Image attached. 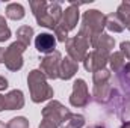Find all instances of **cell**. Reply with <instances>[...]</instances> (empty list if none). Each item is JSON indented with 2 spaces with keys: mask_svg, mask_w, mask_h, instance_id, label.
Instances as JSON below:
<instances>
[{
  "mask_svg": "<svg viewBox=\"0 0 130 128\" xmlns=\"http://www.w3.org/2000/svg\"><path fill=\"white\" fill-rule=\"evenodd\" d=\"M103 27H106V15H103L97 9H91L83 14L82 27L79 30V35L85 36L91 42L94 36L101 33Z\"/></svg>",
  "mask_w": 130,
  "mask_h": 128,
  "instance_id": "6da1fadb",
  "label": "cell"
},
{
  "mask_svg": "<svg viewBox=\"0 0 130 128\" xmlns=\"http://www.w3.org/2000/svg\"><path fill=\"white\" fill-rule=\"evenodd\" d=\"M27 84L30 89V96H32L33 102H42L53 96V89L47 84L45 75L39 69L30 71V74L27 77Z\"/></svg>",
  "mask_w": 130,
  "mask_h": 128,
  "instance_id": "7a4b0ae2",
  "label": "cell"
},
{
  "mask_svg": "<svg viewBox=\"0 0 130 128\" xmlns=\"http://www.w3.org/2000/svg\"><path fill=\"white\" fill-rule=\"evenodd\" d=\"M42 116H44V119H48V121L55 122L56 125H65L68 122V119L71 118V112L68 109H65L59 101H52L44 107Z\"/></svg>",
  "mask_w": 130,
  "mask_h": 128,
  "instance_id": "3957f363",
  "label": "cell"
},
{
  "mask_svg": "<svg viewBox=\"0 0 130 128\" xmlns=\"http://www.w3.org/2000/svg\"><path fill=\"white\" fill-rule=\"evenodd\" d=\"M89 44L91 42L82 35H77L74 38L67 39V51L70 54V59H73L76 63L80 60H85L86 50L89 48Z\"/></svg>",
  "mask_w": 130,
  "mask_h": 128,
  "instance_id": "277c9868",
  "label": "cell"
},
{
  "mask_svg": "<svg viewBox=\"0 0 130 128\" xmlns=\"http://www.w3.org/2000/svg\"><path fill=\"white\" fill-rule=\"evenodd\" d=\"M24 50H26V47L23 44H20V42H14L5 50L3 62L8 66V69L18 71L23 66V53H24Z\"/></svg>",
  "mask_w": 130,
  "mask_h": 128,
  "instance_id": "5b68a950",
  "label": "cell"
},
{
  "mask_svg": "<svg viewBox=\"0 0 130 128\" xmlns=\"http://www.w3.org/2000/svg\"><path fill=\"white\" fill-rule=\"evenodd\" d=\"M30 8H32V12L39 26H44V27H48V29H55L58 26V23L50 17V14L47 11V8H48L47 2H44V0L30 2Z\"/></svg>",
  "mask_w": 130,
  "mask_h": 128,
  "instance_id": "8992f818",
  "label": "cell"
},
{
  "mask_svg": "<svg viewBox=\"0 0 130 128\" xmlns=\"http://www.w3.org/2000/svg\"><path fill=\"white\" fill-rule=\"evenodd\" d=\"M62 62L61 53L59 51H53L50 54H47L42 60H41V72L45 75V78H58L59 77V66Z\"/></svg>",
  "mask_w": 130,
  "mask_h": 128,
  "instance_id": "52a82bcc",
  "label": "cell"
},
{
  "mask_svg": "<svg viewBox=\"0 0 130 128\" xmlns=\"http://www.w3.org/2000/svg\"><path fill=\"white\" fill-rule=\"evenodd\" d=\"M70 102L74 107H85L89 102V92H88V86H86L85 80L79 78L74 81L73 94L70 96Z\"/></svg>",
  "mask_w": 130,
  "mask_h": 128,
  "instance_id": "ba28073f",
  "label": "cell"
},
{
  "mask_svg": "<svg viewBox=\"0 0 130 128\" xmlns=\"http://www.w3.org/2000/svg\"><path fill=\"white\" fill-rule=\"evenodd\" d=\"M109 60V54L100 53V51H91L89 54H86L85 57V69L89 72H97L100 69H104V65Z\"/></svg>",
  "mask_w": 130,
  "mask_h": 128,
  "instance_id": "9c48e42d",
  "label": "cell"
},
{
  "mask_svg": "<svg viewBox=\"0 0 130 128\" xmlns=\"http://www.w3.org/2000/svg\"><path fill=\"white\" fill-rule=\"evenodd\" d=\"M79 6L80 3H76V2H71L70 6L62 11V17H61V21L59 24H62L67 30H71L77 26V21H79Z\"/></svg>",
  "mask_w": 130,
  "mask_h": 128,
  "instance_id": "30bf717a",
  "label": "cell"
},
{
  "mask_svg": "<svg viewBox=\"0 0 130 128\" xmlns=\"http://www.w3.org/2000/svg\"><path fill=\"white\" fill-rule=\"evenodd\" d=\"M91 45H92V48H95V51L109 54L110 50H112L113 45H115V39H113L112 36L106 35V33H100V35H97V36L92 38Z\"/></svg>",
  "mask_w": 130,
  "mask_h": 128,
  "instance_id": "8fae6325",
  "label": "cell"
},
{
  "mask_svg": "<svg viewBox=\"0 0 130 128\" xmlns=\"http://www.w3.org/2000/svg\"><path fill=\"white\" fill-rule=\"evenodd\" d=\"M55 45H56V38L50 33H39L35 39V47L39 53L50 54V53H53Z\"/></svg>",
  "mask_w": 130,
  "mask_h": 128,
  "instance_id": "7c38bea8",
  "label": "cell"
},
{
  "mask_svg": "<svg viewBox=\"0 0 130 128\" xmlns=\"http://www.w3.org/2000/svg\"><path fill=\"white\" fill-rule=\"evenodd\" d=\"M110 94H112V86L109 84V81L94 84L92 96H94V99L97 101L98 104H106L110 99Z\"/></svg>",
  "mask_w": 130,
  "mask_h": 128,
  "instance_id": "4fadbf2b",
  "label": "cell"
},
{
  "mask_svg": "<svg viewBox=\"0 0 130 128\" xmlns=\"http://www.w3.org/2000/svg\"><path fill=\"white\" fill-rule=\"evenodd\" d=\"M24 105V96L21 91H11L5 96V109L6 110H15L21 109Z\"/></svg>",
  "mask_w": 130,
  "mask_h": 128,
  "instance_id": "5bb4252c",
  "label": "cell"
},
{
  "mask_svg": "<svg viewBox=\"0 0 130 128\" xmlns=\"http://www.w3.org/2000/svg\"><path fill=\"white\" fill-rule=\"evenodd\" d=\"M77 72V63L70 59V57H65L61 62V66H59V78L62 80H70L74 74Z\"/></svg>",
  "mask_w": 130,
  "mask_h": 128,
  "instance_id": "9a60e30c",
  "label": "cell"
},
{
  "mask_svg": "<svg viewBox=\"0 0 130 128\" xmlns=\"http://www.w3.org/2000/svg\"><path fill=\"white\" fill-rule=\"evenodd\" d=\"M32 35H33V29L30 26H21V27L17 30V42L23 44V45L27 48L29 44H30Z\"/></svg>",
  "mask_w": 130,
  "mask_h": 128,
  "instance_id": "2e32d148",
  "label": "cell"
},
{
  "mask_svg": "<svg viewBox=\"0 0 130 128\" xmlns=\"http://www.w3.org/2000/svg\"><path fill=\"white\" fill-rule=\"evenodd\" d=\"M106 27L109 29V30H112V32H123L124 30V23L118 18V15L117 14H110V15H106Z\"/></svg>",
  "mask_w": 130,
  "mask_h": 128,
  "instance_id": "e0dca14e",
  "label": "cell"
},
{
  "mask_svg": "<svg viewBox=\"0 0 130 128\" xmlns=\"http://www.w3.org/2000/svg\"><path fill=\"white\" fill-rule=\"evenodd\" d=\"M6 17L11 20H21L24 17V8L20 3H9L6 6Z\"/></svg>",
  "mask_w": 130,
  "mask_h": 128,
  "instance_id": "ac0fdd59",
  "label": "cell"
},
{
  "mask_svg": "<svg viewBox=\"0 0 130 128\" xmlns=\"http://www.w3.org/2000/svg\"><path fill=\"white\" fill-rule=\"evenodd\" d=\"M109 62H110V68L113 69V72L118 74V72H121L123 68L126 66V57L123 56L121 51H118V53H113V54L109 56Z\"/></svg>",
  "mask_w": 130,
  "mask_h": 128,
  "instance_id": "d6986e66",
  "label": "cell"
},
{
  "mask_svg": "<svg viewBox=\"0 0 130 128\" xmlns=\"http://www.w3.org/2000/svg\"><path fill=\"white\" fill-rule=\"evenodd\" d=\"M83 124H85V118L82 115H71V118L62 128H82Z\"/></svg>",
  "mask_w": 130,
  "mask_h": 128,
  "instance_id": "ffe728a7",
  "label": "cell"
},
{
  "mask_svg": "<svg viewBox=\"0 0 130 128\" xmlns=\"http://www.w3.org/2000/svg\"><path fill=\"white\" fill-rule=\"evenodd\" d=\"M117 83L121 86L124 95L127 96V98H130V78H127L126 75H123L121 72H118L117 74Z\"/></svg>",
  "mask_w": 130,
  "mask_h": 128,
  "instance_id": "44dd1931",
  "label": "cell"
},
{
  "mask_svg": "<svg viewBox=\"0 0 130 128\" xmlns=\"http://www.w3.org/2000/svg\"><path fill=\"white\" fill-rule=\"evenodd\" d=\"M6 128H29V121L23 116H18V118L11 119L6 124Z\"/></svg>",
  "mask_w": 130,
  "mask_h": 128,
  "instance_id": "7402d4cb",
  "label": "cell"
},
{
  "mask_svg": "<svg viewBox=\"0 0 130 128\" xmlns=\"http://www.w3.org/2000/svg\"><path fill=\"white\" fill-rule=\"evenodd\" d=\"M9 38H11V30L6 26V20L5 17H0V42H5Z\"/></svg>",
  "mask_w": 130,
  "mask_h": 128,
  "instance_id": "603a6c76",
  "label": "cell"
},
{
  "mask_svg": "<svg viewBox=\"0 0 130 128\" xmlns=\"http://www.w3.org/2000/svg\"><path fill=\"white\" fill-rule=\"evenodd\" d=\"M55 36H58V41L65 42V41L68 39V30L65 29L62 24H59V23H58V26L55 27Z\"/></svg>",
  "mask_w": 130,
  "mask_h": 128,
  "instance_id": "cb8c5ba5",
  "label": "cell"
},
{
  "mask_svg": "<svg viewBox=\"0 0 130 128\" xmlns=\"http://www.w3.org/2000/svg\"><path fill=\"white\" fill-rule=\"evenodd\" d=\"M121 53H123V56L126 57V59H130V42L129 41H126V42H121Z\"/></svg>",
  "mask_w": 130,
  "mask_h": 128,
  "instance_id": "d4e9b609",
  "label": "cell"
},
{
  "mask_svg": "<svg viewBox=\"0 0 130 128\" xmlns=\"http://www.w3.org/2000/svg\"><path fill=\"white\" fill-rule=\"evenodd\" d=\"M39 128H58V125H56L55 122L48 121V119H44V121L39 124Z\"/></svg>",
  "mask_w": 130,
  "mask_h": 128,
  "instance_id": "484cf974",
  "label": "cell"
},
{
  "mask_svg": "<svg viewBox=\"0 0 130 128\" xmlns=\"http://www.w3.org/2000/svg\"><path fill=\"white\" fill-rule=\"evenodd\" d=\"M121 74H123V75H126L127 78H130V62L126 63V66H124V68H123V71H121Z\"/></svg>",
  "mask_w": 130,
  "mask_h": 128,
  "instance_id": "4316f807",
  "label": "cell"
},
{
  "mask_svg": "<svg viewBox=\"0 0 130 128\" xmlns=\"http://www.w3.org/2000/svg\"><path fill=\"white\" fill-rule=\"evenodd\" d=\"M6 88H8V80L5 77H0V91H3Z\"/></svg>",
  "mask_w": 130,
  "mask_h": 128,
  "instance_id": "83f0119b",
  "label": "cell"
},
{
  "mask_svg": "<svg viewBox=\"0 0 130 128\" xmlns=\"http://www.w3.org/2000/svg\"><path fill=\"white\" fill-rule=\"evenodd\" d=\"M5 109V96L3 95H0V112Z\"/></svg>",
  "mask_w": 130,
  "mask_h": 128,
  "instance_id": "f1b7e54d",
  "label": "cell"
},
{
  "mask_svg": "<svg viewBox=\"0 0 130 128\" xmlns=\"http://www.w3.org/2000/svg\"><path fill=\"white\" fill-rule=\"evenodd\" d=\"M3 56H5V48L0 47V62H3Z\"/></svg>",
  "mask_w": 130,
  "mask_h": 128,
  "instance_id": "f546056e",
  "label": "cell"
},
{
  "mask_svg": "<svg viewBox=\"0 0 130 128\" xmlns=\"http://www.w3.org/2000/svg\"><path fill=\"white\" fill-rule=\"evenodd\" d=\"M121 128H130V121H127V122H124L123 124V127Z\"/></svg>",
  "mask_w": 130,
  "mask_h": 128,
  "instance_id": "4dcf8cb0",
  "label": "cell"
},
{
  "mask_svg": "<svg viewBox=\"0 0 130 128\" xmlns=\"http://www.w3.org/2000/svg\"><path fill=\"white\" fill-rule=\"evenodd\" d=\"M0 128H6V125H5L3 122H0Z\"/></svg>",
  "mask_w": 130,
  "mask_h": 128,
  "instance_id": "1f68e13d",
  "label": "cell"
},
{
  "mask_svg": "<svg viewBox=\"0 0 130 128\" xmlns=\"http://www.w3.org/2000/svg\"><path fill=\"white\" fill-rule=\"evenodd\" d=\"M91 128H104V127H100V125H95V127H91Z\"/></svg>",
  "mask_w": 130,
  "mask_h": 128,
  "instance_id": "d6a6232c",
  "label": "cell"
},
{
  "mask_svg": "<svg viewBox=\"0 0 130 128\" xmlns=\"http://www.w3.org/2000/svg\"><path fill=\"white\" fill-rule=\"evenodd\" d=\"M127 29H129V30H130V23H129V24H127Z\"/></svg>",
  "mask_w": 130,
  "mask_h": 128,
  "instance_id": "836d02e7",
  "label": "cell"
}]
</instances>
